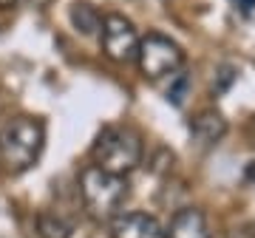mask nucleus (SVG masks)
<instances>
[{
    "label": "nucleus",
    "instance_id": "1",
    "mask_svg": "<svg viewBox=\"0 0 255 238\" xmlns=\"http://www.w3.org/2000/svg\"><path fill=\"white\" fill-rule=\"evenodd\" d=\"M46 145V125L34 117H14L0 128V170L9 176L26 173L37 165Z\"/></svg>",
    "mask_w": 255,
    "mask_h": 238
},
{
    "label": "nucleus",
    "instance_id": "2",
    "mask_svg": "<svg viewBox=\"0 0 255 238\" xmlns=\"http://www.w3.org/2000/svg\"><path fill=\"white\" fill-rule=\"evenodd\" d=\"M80 196L82 207L97 221H111L128 199L125 176L108 173L97 165H88L80 173Z\"/></svg>",
    "mask_w": 255,
    "mask_h": 238
},
{
    "label": "nucleus",
    "instance_id": "3",
    "mask_svg": "<svg viewBox=\"0 0 255 238\" xmlns=\"http://www.w3.org/2000/svg\"><path fill=\"white\" fill-rule=\"evenodd\" d=\"M142 162V136L133 128L111 125L94 142V165L108 173L125 176Z\"/></svg>",
    "mask_w": 255,
    "mask_h": 238
},
{
    "label": "nucleus",
    "instance_id": "4",
    "mask_svg": "<svg viewBox=\"0 0 255 238\" xmlns=\"http://www.w3.org/2000/svg\"><path fill=\"white\" fill-rule=\"evenodd\" d=\"M136 63L145 77L150 80H162V77H173L176 71H182L184 65V51L179 43H173L164 34H147L145 40H139V54Z\"/></svg>",
    "mask_w": 255,
    "mask_h": 238
},
{
    "label": "nucleus",
    "instance_id": "5",
    "mask_svg": "<svg viewBox=\"0 0 255 238\" xmlns=\"http://www.w3.org/2000/svg\"><path fill=\"white\" fill-rule=\"evenodd\" d=\"M100 43H102V54L114 60V63H133L139 54V34L133 23L122 14H108L102 17L100 28Z\"/></svg>",
    "mask_w": 255,
    "mask_h": 238
},
{
    "label": "nucleus",
    "instance_id": "6",
    "mask_svg": "<svg viewBox=\"0 0 255 238\" xmlns=\"http://www.w3.org/2000/svg\"><path fill=\"white\" fill-rule=\"evenodd\" d=\"M111 233H114V238H167V230L147 213L114 216Z\"/></svg>",
    "mask_w": 255,
    "mask_h": 238
},
{
    "label": "nucleus",
    "instance_id": "7",
    "mask_svg": "<svg viewBox=\"0 0 255 238\" xmlns=\"http://www.w3.org/2000/svg\"><path fill=\"white\" fill-rule=\"evenodd\" d=\"M167 238H210V227L207 219L199 207H184L173 216Z\"/></svg>",
    "mask_w": 255,
    "mask_h": 238
},
{
    "label": "nucleus",
    "instance_id": "8",
    "mask_svg": "<svg viewBox=\"0 0 255 238\" xmlns=\"http://www.w3.org/2000/svg\"><path fill=\"white\" fill-rule=\"evenodd\" d=\"M190 130L201 145H216V142L227 133V122H224V117L216 114V111H201L199 117L190 122Z\"/></svg>",
    "mask_w": 255,
    "mask_h": 238
},
{
    "label": "nucleus",
    "instance_id": "9",
    "mask_svg": "<svg viewBox=\"0 0 255 238\" xmlns=\"http://www.w3.org/2000/svg\"><path fill=\"white\" fill-rule=\"evenodd\" d=\"M71 23H74V28H77L80 34L91 37V34H100L102 14H100V9H97L94 3H88V0H77V3L71 6Z\"/></svg>",
    "mask_w": 255,
    "mask_h": 238
},
{
    "label": "nucleus",
    "instance_id": "10",
    "mask_svg": "<svg viewBox=\"0 0 255 238\" xmlns=\"http://www.w3.org/2000/svg\"><path fill=\"white\" fill-rule=\"evenodd\" d=\"M37 233L40 238H68L71 221H65L60 213H40L37 216Z\"/></svg>",
    "mask_w": 255,
    "mask_h": 238
},
{
    "label": "nucleus",
    "instance_id": "11",
    "mask_svg": "<svg viewBox=\"0 0 255 238\" xmlns=\"http://www.w3.org/2000/svg\"><path fill=\"white\" fill-rule=\"evenodd\" d=\"M184 91H187V77H184V74H179V85L167 91V100H173V105H182Z\"/></svg>",
    "mask_w": 255,
    "mask_h": 238
},
{
    "label": "nucleus",
    "instance_id": "12",
    "mask_svg": "<svg viewBox=\"0 0 255 238\" xmlns=\"http://www.w3.org/2000/svg\"><path fill=\"white\" fill-rule=\"evenodd\" d=\"M230 3H233L241 14H253L255 11V0H230Z\"/></svg>",
    "mask_w": 255,
    "mask_h": 238
},
{
    "label": "nucleus",
    "instance_id": "13",
    "mask_svg": "<svg viewBox=\"0 0 255 238\" xmlns=\"http://www.w3.org/2000/svg\"><path fill=\"white\" fill-rule=\"evenodd\" d=\"M17 0H0V9H9V6H14Z\"/></svg>",
    "mask_w": 255,
    "mask_h": 238
},
{
    "label": "nucleus",
    "instance_id": "14",
    "mask_svg": "<svg viewBox=\"0 0 255 238\" xmlns=\"http://www.w3.org/2000/svg\"><path fill=\"white\" fill-rule=\"evenodd\" d=\"M247 233H250V238H255V221L250 224V227H247Z\"/></svg>",
    "mask_w": 255,
    "mask_h": 238
},
{
    "label": "nucleus",
    "instance_id": "15",
    "mask_svg": "<svg viewBox=\"0 0 255 238\" xmlns=\"http://www.w3.org/2000/svg\"><path fill=\"white\" fill-rule=\"evenodd\" d=\"M253 136H255V122H253Z\"/></svg>",
    "mask_w": 255,
    "mask_h": 238
}]
</instances>
